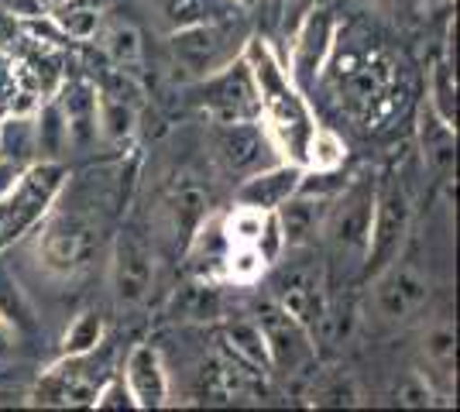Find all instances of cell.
<instances>
[{
  "label": "cell",
  "instance_id": "cell-19",
  "mask_svg": "<svg viewBox=\"0 0 460 412\" xmlns=\"http://www.w3.org/2000/svg\"><path fill=\"white\" fill-rule=\"evenodd\" d=\"M330 199L333 197H313V193H292V197L275 210L279 231H282V244L286 251H303L313 248L323 237V224L330 214Z\"/></svg>",
  "mask_w": 460,
  "mask_h": 412
},
{
  "label": "cell",
  "instance_id": "cell-27",
  "mask_svg": "<svg viewBox=\"0 0 460 412\" xmlns=\"http://www.w3.org/2000/svg\"><path fill=\"white\" fill-rule=\"evenodd\" d=\"M426 107L440 120H447L450 127H457V69H454V59H447V56L433 59V66H429Z\"/></svg>",
  "mask_w": 460,
  "mask_h": 412
},
{
  "label": "cell",
  "instance_id": "cell-3",
  "mask_svg": "<svg viewBox=\"0 0 460 412\" xmlns=\"http://www.w3.org/2000/svg\"><path fill=\"white\" fill-rule=\"evenodd\" d=\"M69 189V165L62 158H39L21 169L14 186L0 197V255L39 231Z\"/></svg>",
  "mask_w": 460,
  "mask_h": 412
},
{
  "label": "cell",
  "instance_id": "cell-18",
  "mask_svg": "<svg viewBox=\"0 0 460 412\" xmlns=\"http://www.w3.org/2000/svg\"><path fill=\"white\" fill-rule=\"evenodd\" d=\"M124 385L135 399V409H165L172 406V381L165 357L152 344H135L124 361Z\"/></svg>",
  "mask_w": 460,
  "mask_h": 412
},
{
  "label": "cell",
  "instance_id": "cell-14",
  "mask_svg": "<svg viewBox=\"0 0 460 412\" xmlns=\"http://www.w3.org/2000/svg\"><path fill=\"white\" fill-rule=\"evenodd\" d=\"M155 289V248L137 231H120L111 255V293L120 310H137Z\"/></svg>",
  "mask_w": 460,
  "mask_h": 412
},
{
  "label": "cell",
  "instance_id": "cell-5",
  "mask_svg": "<svg viewBox=\"0 0 460 412\" xmlns=\"http://www.w3.org/2000/svg\"><path fill=\"white\" fill-rule=\"evenodd\" d=\"M248 24L241 14L220 21H199V24H186V28H172L169 35V52L179 69H186L192 79L210 76L220 66L234 62L244 52L248 41Z\"/></svg>",
  "mask_w": 460,
  "mask_h": 412
},
{
  "label": "cell",
  "instance_id": "cell-22",
  "mask_svg": "<svg viewBox=\"0 0 460 412\" xmlns=\"http://www.w3.org/2000/svg\"><path fill=\"white\" fill-rule=\"evenodd\" d=\"M66 114L69 124V141L73 145H90L96 137V83L90 79H69L58 83V90L52 93Z\"/></svg>",
  "mask_w": 460,
  "mask_h": 412
},
{
  "label": "cell",
  "instance_id": "cell-23",
  "mask_svg": "<svg viewBox=\"0 0 460 412\" xmlns=\"http://www.w3.org/2000/svg\"><path fill=\"white\" fill-rule=\"evenodd\" d=\"M420 152L433 176H450L457 158V127L440 120L429 107H422L420 114Z\"/></svg>",
  "mask_w": 460,
  "mask_h": 412
},
{
  "label": "cell",
  "instance_id": "cell-11",
  "mask_svg": "<svg viewBox=\"0 0 460 412\" xmlns=\"http://www.w3.org/2000/svg\"><path fill=\"white\" fill-rule=\"evenodd\" d=\"M337 31H341V24H337L330 7L316 4V7L303 11L286 59L288 76L296 79L303 90H313L316 83H323V69L330 62L333 45H337Z\"/></svg>",
  "mask_w": 460,
  "mask_h": 412
},
{
  "label": "cell",
  "instance_id": "cell-38",
  "mask_svg": "<svg viewBox=\"0 0 460 412\" xmlns=\"http://www.w3.org/2000/svg\"><path fill=\"white\" fill-rule=\"evenodd\" d=\"M90 409H135V399H131L128 385H124V374H111V378L100 381Z\"/></svg>",
  "mask_w": 460,
  "mask_h": 412
},
{
  "label": "cell",
  "instance_id": "cell-29",
  "mask_svg": "<svg viewBox=\"0 0 460 412\" xmlns=\"http://www.w3.org/2000/svg\"><path fill=\"white\" fill-rule=\"evenodd\" d=\"M0 316H4L18 334H35V327H39V316H35L31 299L21 289L18 275L11 272L4 261H0Z\"/></svg>",
  "mask_w": 460,
  "mask_h": 412
},
{
  "label": "cell",
  "instance_id": "cell-30",
  "mask_svg": "<svg viewBox=\"0 0 460 412\" xmlns=\"http://www.w3.org/2000/svg\"><path fill=\"white\" fill-rule=\"evenodd\" d=\"M162 14L172 28H186V24H199V21H220L241 14L234 0H158Z\"/></svg>",
  "mask_w": 460,
  "mask_h": 412
},
{
  "label": "cell",
  "instance_id": "cell-6",
  "mask_svg": "<svg viewBox=\"0 0 460 412\" xmlns=\"http://www.w3.org/2000/svg\"><path fill=\"white\" fill-rule=\"evenodd\" d=\"M409 231H412L409 186L399 176H388L375 186V210H371V231H367V248L361 258V275L371 278L375 272H382L388 261L402 255Z\"/></svg>",
  "mask_w": 460,
  "mask_h": 412
},
{
  "label": "cell",
  "instance_id": "cell-9",
  "mask_svg": "<svg viewBox=\"0 0 460 412\" xmlns=\"http://www.w3.org/2000/svg\"><path fill=\"white\" fill-rule=\"evenodd\" d=\"M254 320H258V327L265 334L271 374H286V378L313 374V368H316V340L299 320H292L275 299H265L258 306Z\"/></svg>",
  "mask_w": 460,
  "mask_h": 412
},
{
  "label": "cell",
  "instance_id": "cell-42",
  "mask_svg": "<svg viewBox=\"0 0 460 412\" xmlns=\"http://www.w3.org/2000/svg\"><path fill=\"white\" fill-rule=\"evenodd\" d=\"M62 4H69V0H41V7H45V11H58Z\"/></svg>",
  "mask_w": 460,
  "mask_h": 412
},
{
  "label": "cell",
  "instance_id": "cell-16",
  "mask_svg": "<svg viewBox=\"0 0 460 412\" xmlns=\"http://www.w3.org/2000/svg\"><path fill=\"white\" fill-rule=\"evenodd\" d=\"M90 357H56L45 372L39 374L35 389L28 392V406H45V409H69V406H93V395L100 381L86 372Z\"/></svg>",
  "mask_w": 460,
  "mask_h": 412
},
{
  "label": "cell",
  "instance_id": "cell-20",
  "mask_svg": "<svg viewBox=\"0 0 460 412\" xmlns=\"http://www.w3.org/2000/svg\"><path fill=\"white\" fill-rule=\"evenodd\" d=\"M299 179H303V165L279 158V162H271L265 169L237 179V186H234V203H248V206H258V210L275 214V210L299 189Z\"/></svg>",
  "mask_w": 460,
  "mask_h": 412
},
{
  "label": "cell",
  "instance_id": "cell-40",
  "mask_svg": "<svg viewBox=\"0 0 460 412\" xmlns=\"http://www.w3.org/2000/svg\"><path fill=\"white\" fill-rule=\"evenodd\" d=\"M18 330L0 316V361H7L11 357V351H14V344H18Z\"/></svg>",
  "mask_w": 460,
  "mask_h": 412
},
{
  "label": "cell",
  "instance_id": "cell-2",
  "mask_svg": "<svg viewBox=\"0 0 460 412\" xmlns=\"http://www.w3.org/2000/svg\"><path fill=\"white\" fill-rule=\"evenodd\" d=\"M323 79H330L347 118H354L361 127H385V120H392L405 103L402 59H395L385 45H333Z\"/></svg>",
  "mask_w": 460,
  "mask_h": 412
},
{
  "label": "cell",
  "instance_id": "cell-43",
  "mask_svg": "<svg viewBox=\"0 0 460 412\" xmlns=\"http://www.w3.org/2000/svg\"><path fill=\"white\" fill-rule=\"evenodd\" d=\"M299 4H306V0H279V7L288 11V7H299Z\"/></svg>",
  "mask_w": 460,
  "mask_h": 412
},
{
  "label": "cell",
  "instance_id": "cell-44",
  "mask_svg": "<svg viewBox=\"0 0 460 412\" xmlns=\"http://www.w3.org/2000/svg\"><path fill=\"white\" fill-rule=\"evenodd\" d=\"M420 4H429V7H437V4H447V0H420Z\"/></svg>",
  "mask_w": 460,
  "mask_h": 412
},
{
  "label": "cell",
  "instance_id": "cell-15",
  "mask_svg": "<svg viewBox=\"0 0 460 412\" xmlns=\"http://www.w3.org/2000/svg\"><path fill=\"white\" fill-rule=\"evenodd\" d=\"M162 220L169 227V234L182 237V244L190 234L213 214V193L210 182L199 176L196 169H175L162 186Z\"/></svg>",
  "mask_w": 460,
  "mask_h": 412
},
{
  "label": "cell",
  "instance_id": "cell-4",
  "mask_svg": "<svg viewBox=\"0 0 460 412\" xmlns=\"http://www.w3.org/2000/svg\"><path fill=\"white\" fill-rule=\"evenodd\" d=\"M100 231L79 210H56L45 216L35 231V258L52 278H76L96 258Z\"/></svg>",
  "mask_w": 460,
  "mask_h": 412
},
{
  "label": "cell",
  "instance_id": "cell-25",
  "mask_svg": "<svg viewBox=\"0 0 460 412\" xmlns=\"http://www.w3.org/2000/svg\"><path fill=\"white\" fill-rule=\"evenodd\" d=\"M0 158H11L18 165L39 162V137H35V114L31 110L0 118Z\"/></svg>",
  "mask_w": 460,
  "mask_h": 412
},
{
  "label": "cell",
  "instance_id": "cell-32",
  "mask_svg": "<svg viewBox=\"0 0 460 412\" xmlns=\"http://www.w3.org/2000/svg\"><path fill=\"white\" fill-rule=\"evenodd\" d=\"M422 357L429 364V372H426L429 378L437 374L443 381H454V357H457V334H454V327H447V323L429 327L422 334Z\"/></svg>",
  "mask_w": 460,
  "mask_h": 412
},
{
  "label": "cell",
  "instance_id": "cell-8",
  "mask_svg": "<svg viewBox=\"0 0 460 412\" xmlns=\"http://www.w3.org/2000/svg\"><path fill=\"white\" fill-rule=\"evenodd\" d=\"M192 103L207 114L210 124L258 120V90L244 56L220 66L210 76L192 79Z\"/></svg>",
  "mask_w": 460,
  "mask_h": 412
},
{
  "label": "cell",
  "instance_id": "cell-39",
  "mask_svg": "<svg viewBox=\"0 0 460 412\" xmlns=\"http://www.w3.org/2000/svg\"><path fill=\"white\" fill-rule=\"evenodd\" d=\"M28 165H31V162H28ZM21 169H24V165H18V162H11V158H0V197H4V193L14 186V179L21 176Z\"/></svg>",
  "mask_w": 460,
  "mask_h": 412
},
{
  "label": "cell",
  "instance_id": "cell-7",
  "mask_svg": "<svg viewBox=\"0 0 460 412\" xmlns=\"http://www.w3.org/2000/svg\"><path fill=\"white\" fill-rule=\"evenodd\" d=\"M375 179H347V186L330 199V214L323 224V237L330 251L344 261H354L361 268L371 231V210H375Z\"/></svg>",
  "mask_w": 460,
  "mask_h": 412
},
{
  "label": "cell",
  "instance_id": "cell-17",
  "mask_svg": "<svg viewBox=\"0 0 460 412\" xmlns=\"http://www.w3.org/2000/svg\"><path fill=\"white\" fill-rule=\"evenodd\" d=\"M261 385H265V374L244 368L224 347L210 354L196 374V395H199V402H210V406H230L241 399H254Z\"/></svg>",
  "mask_w": 460,
  "mask_h": 412
},
{
  "label": "cell",
  "instance_id": "cell-35",
  "mask_svg": "<svg viewBox=\"0 0 460 412\" xmlns=\"http://www.w3.org/2000/svg\"><path fill=\"white\" fill-rule=\"evenodd\" d=\"M347 162V141L337 131H330L323 124H316V131L306 145L303 169H344Z\"/></svg>",
  "mask_w": 460,
  "mask_h": 412
},
{
  "label": "cell",
  "instance_id": "cell-31",
  "mask_svg": "<svg viewBox=\"0 0 460 412\" xmlns=\"http://www.w3.org/2000/svg\"><path fill=\"white\" fill-rule=\"evenodd\" d=\"M175 306H179V316L192 320V323H210L217 316H224L220 285L217 282H203V278H192V285H186L182 293L175 295Z\"/></svg>",
  "mask_w": 460,
  "mask_h": 412
},
{
  "label": "cell",
  "instance_id": "cell-33",
  "mask_svg": "<svg viewBox=\"0 0 460 412\" xmlns=\"http://www.w3.org/2000/svg\"><path fill=\"white\" fill-rule=\"evenodd\" d=\"M100 41H103V52L111 56L117 69H135L141 66V56H145V45H141V31L135 24H124L117 21L111 28H100Z\"/></svg>",
  "mask_w": 460,
  "mask_h": 412
},
{
  "label": "cell",
  "instance_id": "cell-26",
  "mask_svg": "<svg viewBox=\"0 0 460 412\" xmlns=\"http://www.w3.org/2000/svg\"><path fill=\"white\" fill-rule=\"evenodd\" d=\"M107 340V320L96 310H83L73 316V323L66 327V334L58 340L56 357H93Z\"/></svg>",
  "mask_w": 460,
  "mask_h": 412
},
{
  "label": "cell",
  "instance_id": "cell-12",
  "mask_svg": "<svg viewBox=\"0 0 460 412\" xmlns=\"http://www.w3.org/2000/svg\"><path fill=\"white\" fill-rule=\"evenodd\" d=\"M292 320H299L306 327L313 340H323L333 323V306L326 293V275L320 265H296L288 272L279 275L275 295H271Z\"/></svg>",
  "mask_w": 460,
  "mask_h": 412
},
{
  "label": "cell",
  "instance_id": "cell-10",
  "mask_svg": "<svg viewBox=\"0 0 460 412\" xmlns=\"http://www.w3.org/2000/svg\"><path fill=\"white\" fill-rule=\"evenodd\" d=\"M429 278L416 268L402 261V255L395 261H388L382 272L371 275V306H375V316L382 323H392V327H402V323H412L416 316L429 306Z\"/></svg>",
  "mask_w": 460,
  "mask_h": 412
},
{
  "label": "cell",
  "instance_id": "cell-28",
  "mask_svg": "<svg viewBox=\"0 0 460 412\" xmlns=\"http://www.w3.org/2000/svg\"><path fill=\"white\" fill-rule=\"evenodd\" d=\"M35 114V137H39V158H62V152L73 145L69 141V124L58 107L56 97H45L31 110Z\"/></svg>",
  "mask_w": 460,
  "mask_h": 412
},
{
  "label": "cell",
  "instance_id": "cell-41",
  "mask_svg": "<svg viewBox=\"0 0 460 412\" xmlns=\"http://www.w3.org/2000/svg\"><path fill=\"white\" fill-rule=\"evenodd\" d=\"M234 4H237V11H254L261 0H234Z\"/></svg>",
  "mask_w": 460,
  "mask_h": 412
},
{
  "label": "cell",
  "instance_id": "cell-24",
  "mask_svg": "<svg viewBox=\"0 0 460 412\" xmlns=\"http://www.w3.org/2000/svg\"><path fill=\"white\" fill-rule=\"evenodd\" d=\"M306 399L309 406H320V409H354V406H365V392H361L358 378L347 372H316Z\"/></svg>",
  "mask_w": 460,
  "mask_h": 412
},
{
  "label": "cell",
  "instance_id": "cell-34",
  "mask_svg": "<svg viewBox=\"0 0 460 412\" xmlns=\"http://www.w3.org/2000/svg\"><path fill=\"white\" fill-rule=\"evenodd\" d=\"M52 18H56V24L69 41H90L103 28V11L86 7V4H62L58 11H52Z\"/></svg>",
  "mask_w": 460,
  "mask_h": 412
},
{
  "label": "cell",
  "instance_id": "cell-21",
  "mask_svg": "<svg viewBox=\"0 0 460 412\" xmlns=\"http://www.w3.org/2000/svg\"><path fill=\"white\" fill-rule=\"evenodd\" d=\"M220 347H224L234 361H241L244 368H251V372L265 374V378L271 374L265 334H261V327H258L254 316H234V320H224V327H220Z\"/></svg>",
  "mask_w": 460,
  "mask_h": 412
},
{
  "label": "cell",
  "instance_id": "cell-13",
  "mask_svg": "<svg viewBox=\"0 0 460 412\" xmlns=\"http://www.w3.org/2000/svg\"><path fill=\"white\" fill-rule=\"evenodd\" d=\"M210 155L217 169L230 179H244L271 162H279L269 135L258 120H230V124H210Z\"/></svg>",
  "mask_w": 460,
  "mask_h": 412
},
{
  "label": "cell",
  "instance_id": "cell-37",
  "mask_svg": "<svg viewBox=\"0 0 460 412\" xmlns=\"http://www.w3.org/2000/svg\"><path fill=\"white\" fill-rule=\"evenodd\" d=\"M18 97H24V90H21V66L7 52H0V118L18 114Z\"/></svg>",
  "mask_w": 460,
  "mask_h": 412
},
{
  "label": "cell",
  "instance_id": "cell-36",
  "mask_svg": "<svg viewBox=\"0 0 460 412\" xmlns=\"http://www.w3.org/2000/svg\"><path fill=\"white\" fill-rule=\"evenodd\" d=\"M395 402L399 406H409V409H426L437 402V381L426 372H409L395 385Z\"/></svg>",
  "mask_w": 460,
  "mask_h": 412
},
{
  "label": "cell",
  "instance_id": "cell-1",
  "mask_svg": "<svg viewBox=\"0 0 460 412\" xmlns=\"http://www.w3.org/2000/svg\"><path fill=\"white\" fill-rule=\"evenodd\" d=\"M244 62H248L254 90H258V124L269 135L275 155L282 162L303 165L306 145L316 131V114L309 107L306 90L288 76L286 59L275 52V45L261 35H248L244 41Z\"/></svg>",
  "mask_w": 460,
  "mask_h": 412
}]
</instances>
